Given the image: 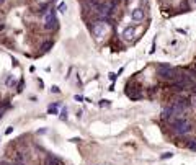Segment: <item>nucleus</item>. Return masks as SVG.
<instances>
[{"instance_id":"nucleus-1","label":"nucleus","mask_w":196,"mask_h":165,"mask_svg":"<svg viewBox=\"0 0 196 165\" xmlns=\"http://www.w3.org/2000/svg\"><path fill=\"white\" fill-rule=\"evenodd\" d=\"M172 129H173L178 136H185L191 131V124L185 119V118H175V119L172 121Z\"/></svg>"},{"instance_id":"nucleus-2","label":"nucleus","mask_w":196,"mask_h":165,"mask_svg":"<svg viewBox=\"0 0 196 165\" xmlns=\"http://www.w3.org/2000/svg\"><path fill=\"white\" fill-rule=\"evenodd\" d=\"M57 26H59V23L56 20V10H47L46 15H44V28L47 31H52V30H57Z\"/></svg>"},{"instance_id":"nucleus-3","label":"nucleus","mask_w":196,"mask_h":165,"mask_svg":"<svg viewBox=\"0 0 196 165\" xmlns=\"http://www.w3.org/2000/svg\"><path fill=\"white\" fill-rule=\"evenodd\" d=\"M157 74H159L162 79H167V80H175V77H176L175 69H172L170 65H167V64H164V65L160 64L159 67H157Z\"/></svg>"},{"instance_id":"nucleus-4","label":"nucleus","mask_w":196,"mask_h":165,"mask_svg":"<svg viewBox=\"0 0 196 165\" xmlns=\"http://www.w3.org/2000/svg\"><path fill=\"white\" fill-rule=\"evenodd\" d=\"M144 10L142 8H134L131 13V18H132V21H136V23H141L142 20H144Z\"/></svg>"},{"instance_id":"nucleus-5","label":"nucleus","mask_w":196,"mask_h":165,"mask_svg":"<svg viewBox=\"0 0 196 165\" xmlns=\"http://www.w3.org/2000/svg\"><path fill=\"white\" fill-rule=\"evenodd\" d=\"M105 35H106V26H103L102 23H98V25L95 26V36H97L98 39H102Z\"/></svg>"},{"instance_id":"nucleus-6","label":"nucleus","mask_w":196,"mask_h":165,"mask_svg":"<svg viewBox=\"0 0 196 165\" xmlns=\"http://www.w3.org/2000/svg\"><path fill=\"white\" fill-rule=\"evenodd\" d=\"M134 33H136V30H134V26H126L123 30V36L126 38L128 41H131L132 38H134Z\"/></svg>"},{"instance_id":"nucleus-7","label":"nucleus","mask_w":196,"mask_h":165,"mask_svg":"<svg viewBox=\"0 0 196 165\" xmlns=\"http://www.w3.org/2000/svg\"><path fill=\"white\" fill-rule=\"evenodd\" d=\"M170 116H173V108L172 106H167L162 110V119H168Z\"/></svg>"},{"instance_id":"nucleus-8","label":"nucleus","mask_w":196,"mask_h":165,"mask_svg":"<svg viewBox=\"0 0 196 165\" xmlns=\"http://www.w3.org/2000/svg\"><path fill=\"white\" fill-rule=\"evenodd\" d=\"M46 165H61L59 159H56L54 155H47L46 157Z\"/></svg>"},{"instance_id":"nucleus-9","label":"nucleus","mask_w":196,"mask_h":165,"mask_svg":"<svg viewBox=\"0 0 196 165\" xmlns=\"http://www.w3.org/2000/svg\"><path fill=\"white\" fill-rule=\"evenodd\" d=\"M88 3H90V7H92V8H95V10H98V7L102 5L100 0H88Z\"/></svg>"},{"instance_id":"nucleus-10","label":"nucleus","mask_w":196,"mask_h":165,"mask_svg":"<svg viewBox=\"0 0 196 165\" xmlns=\"http://www.w3.org/2000/svg\"><path fill=\"white\" fill-rule=\"evenodd\" d=\"M188 147L191 149V150H196V139H191L190 142H188Z\"/></svg>"},{"instance_id":"nucleus-11","label":"nucleus","mask_w":196,"mask_h":165,"mask_svg":"<svg viewBox=\"0 0 196 165\" xmlns=\"http://www.w3.org/2000/svg\"><path fill=\"white\" fill-rule=\"evenodd\" d=\"M49 48H52V41H47L46 44H43V51H49Z\"/></svg>"},{"instance_id":"nucleus-12","label":"nucleus","mask_w":196,"mask_h":165,"mask_svg":"<svg viewBox=\"0 0 196 165\" xmlns=\"http://www.w3.org/2000/svg\"><path fill=\"white\" fill-rule=\"evenodd\" d=\"M61 119H67V110H65V108H62V111H61Z\"/></svg>"},{"instance_id":"nucleus-13","label":"nucleus","mask_w":196,"mask_h":165,"mask_svg":"<svg viewBox=\"0 0 196 165\" xmlns=\"http://www.w3.org/2000/svg\"><path fill=\"white\" fill-rule=\"evenodd\" d=\"M49 113H51V115H57V105L49 106Z\"/></svg>"},{"instance_id":"nucleus-14","label":"nucleus","mask_w":196,"mask_h":165,"mask_svg":"<svg viewBox=\"0 0 196 165\" xmlns=\"http://www.w3.org/2000/svg\"><path fill=\"white\" fill-rule=\"evenodd\" d=\"M65 8H67V7H65V3L61 2V3H59V12H61V13H65Z\"/></svg>"},{"instance_id":"nucleus-15","label":"nucleus","mask_w":196,"mask_h":165,"mask_svg":"<svg viewBox=\"0 0 196 165\" xmlns=\"http://www.w3.org/2000/svg\"><path fill=\"white\" fill-rule=\"evenodd\" d=\"M172 157H173V154H172V152H167V154L162 155V159H172Z\"/></svg>"},{"instance_id":"nucleus-16","label":"nucleus","mask_w":196,"mask_h":165,"mask_svg":"<svg viewBox=\"0 0 196 165\" xmlns=\"http://www.w3.org/2000/svg\"><path fill=\"white\" fill-rule=\"evenodd\" d=\"M108 77H109V80H111V82H114V80H116V74H109Z\"/></svg>"},{"instance_id":"nucleus-17","label":"nucleus","mask_w":196,"mask_h":165,"mask_svg":"<svg viewBox=\"0 0 196 165\" xmlns=\"http://www.w3.org/2000/svg\"><path fill=\"white\" fill-rule=\"evenodd\" d=\"M51 92H52V93H59V88L54 85V87H51Z\"/></svg>"},{"instance_id":"nucleus-18","label":"nucleus","mask_w":196,"mask_h":165,"mask_svg":"<svg viewBox=\"0 0 196 165\" xmlns=\"http://www.w3.org/2000/svg\"><path fill=\"white\" fill-rule=\"evenodd\" d=\"M13 133V128H7L5 129V134H12Z\"/></svg>"},{"instance_id":"nucleus-19","label":"nucleus","mask_w":196,"mask_h":165,"mask_svg":"<svg viewBox=\"0 0 196 165\" xmlns=\"http://www.w3.org/2000/svg\"><path fill=\"white\" fill-rule=\"evenodd\" d=\"M3 111H5V110H3V108H0V118L3 116Z\"/></svg>"},{"instance_id":"nucleus-20","label":"nucleus","mask_w":196,"mask_h":165,"mask_svg":"<svg viewBox=\"0 0 196 165\" xmlns=\"http://www.w3.org/2000/svg\"><path fill=\"white\" fill-rule=\"evenodd\" d=\"M3 28H5V25H0V31H2V30H3Z\"/></svg>"},{"instance_id":"nucleus-21","label":"nucleus","mask_w":196,"mask_h":165,"mask_svg":"<svg viewBox=\"0 0 196 165\" xmlns=\"http://www.w3.org/2000/svg\"><path fill=\"white\" fill-rule=\"evenodd\" d=\"M3 2H5V0H0V3H3Z\"/></svg>"},{"instance_id":"nucleus-22","label":"nucleus","mask_w":196,"mask_h":165,"mask_svg":"<svg viewBox=\"0 0 196 165\" xmlns=\"http://www.w3.org/2000/svg\"><path fill=\"white\" fill-rule=\"evenodd\" d=\"M118 2H121V0H118Z\"/></svg>"},{"instance_id":"nucleus-23","label":"nucleus","mask_w":196,"mask_h":165,"mask_svg":"<svg viewBox=\"0 0 196 165\" xmlns=\"http://www.w3.org/2000/svg\"><path fill=\"white\" fill-rule=\"evenodd\" d=\"M194 3H196V0H194Z\"/></svg>"}]
</instances>
